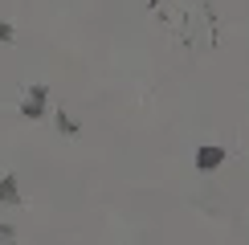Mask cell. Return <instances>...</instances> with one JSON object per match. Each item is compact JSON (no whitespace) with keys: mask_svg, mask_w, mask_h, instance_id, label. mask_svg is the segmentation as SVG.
<instances>
[{"mask_svg":"<svg viewBox=\"0 0 249 245\" xmlns=\"http://www.w3.org/2000/svg\"><path fill=\"white\" fill-rule=\"evenodd\" d=\"M216 159H221V151H216V147H204V151H200V168H204V172L216 168Z\"/></svg>","mask_w":249,"mask_h":245,"instance_id":"7a4b0ae2","label":"cell"},{"mask_svg":"<svg viewBox=\"0 0 249 245\" xmlns=\"http://www.w3.org/2000/svg\"><path fill=\"white\" fill-rule=\"evenodd\" d=\"M4 41H13V25H0V45Z\"/></svg>","mask_w":249,"mask_h":245,"instance_id":"3957f363","label":"cell"},{"mask_svg":"<svg viewBox=\"0 0 249 245\" xmlns=\"http://www.w3.org/2000/svg\"><path fill=\"white\" fill-rule=\"evenodd\" d=\"M41 110H45V86H33V90H29V98H25V115L37 119Z\"/></svg>","mask_w":249,"mask_h":245,"instance_id":"6da1fadb","label":"cell"}]
</instances>
